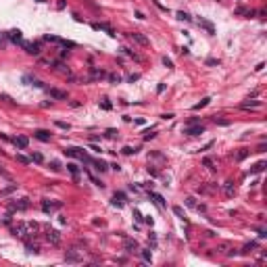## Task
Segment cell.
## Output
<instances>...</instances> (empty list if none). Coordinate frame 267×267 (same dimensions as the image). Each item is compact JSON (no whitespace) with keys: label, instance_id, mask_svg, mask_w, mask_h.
Masks as SVG:
<instances>
[{"label":"cell","instance_id":"6da1fadb","mask_svg":"<svg viewBox=\"0 0 267 267\" xmlns=\"http://www.w3.org/2000/svg\"><path fill=\"white\" fill-rule=\"evenodd\" d=\"M38 230V223L35 221H21L13 228V234L19 236V238H27V234H34Z\"/></svg>","mask_w":267,"mask_h":267},{"label":"cell","instance_id":"7a4b0ae2","mask_svg":"<svg viewBox=\"0 0 267 267\" xmlns=\"http://www.w3.org/2000/svg\"><path fill=\"white\" fill-rule=\"evenodd\" d=\"M63 207V202L61 200H42V211L44 213H52V211H57Z\"/></svg>","mask_w":267,"mask_h":267},{"label":"cell","instance_id":"3957f363","mask_svg":"<svg viewBox=\"0 0 267 267\" xmlns=\"http://www.w3.org/2000/svg\"><path fill=\"white\" fill-rule=\"evenodd\" d=\"M25 209H29V198H19L17 202L11 205V211H25Z\"/></svg>","mask_w":267,"mask_h":267},{"label":"cell","instance_id":"277c9868","mask_svg":"<svg viewBox=\"0 0 267 267\" xmlns=\"http://www.w3.org/2000/svg\"><path fill=\"white\" fill-rule=\"evenodd\" d=\"M129 38H132V40H134L136 44H140V46H148V44H150V42H148V38H146L144 34H138V32L129 34Z\"/></svg>","mask_w":267,"mask_h":267},{"label":"cell","instance_id":"5b68a950","mask_svg":"<svg viewBox=\"0 0 267 267\" xmlns=\"http://www.w3.org/2000/svg\"><path fill=\"white\" fill-rule=\"evenodd\" d=\"M21 46L25 48V52H27V54H34V57H38V54H40V46H38V44H32V42H21Z\"/></svg>","mask_w":267,"mask_h":267},{"label":"cell","instance_id":"8992f818","mask_svg":"<svg viewBox=\"0 0 267 267\" xmlns=\"http://www.w3.org/2000/svg\"><path fill=\"white\" fill-rule=\"evenodd\" d=\"M184 134H186V136H198V134H205V128H202V125H192V128L186 125V128H184Z\"/></svg>","mask_w":267,"mask_h":267},{"label":"cell","instance_id":"52a82bcc","mask_svg":"<svg viewBox=\"0 0 267 267\" xmlns=\"http://www.w3.org/2000/svg\"><path fill=\"white\" fill-rule=\"evenodd\" d=\"M46 240L50 244H58L61 242V232H58V230H48L46 232Z\"/></svg>","mask_w":267,"mask_h":267},{"label":"cell","instance_id":"ba28073f","mask_svg":"<svg viewBox=\"0 0 267 267\" xmlns=\"http://www.w3.org/2000/svg\"><path fill=\"white\" fill-rule=\"evenodd\" d=\"M92 29H105V32L111 35V38H115V35H117V34H115V29H113V27H111L109 23H92Z\"/></svg>","mask_w":267,"mask_h":267},{"label":"cell","instance_id":"9c48e42d","mask_svg":"<svg viewBox=\"0 0 267 267\" xmlns=\"http://www.w3.org/2000/svg\"><path fill=\"white\" fill-rule=\"evenodd\" d=\"M48 94H50V98H54V100H67V92L57 90V88H50V90H48Z\"/></svg>","mask_w":267,"mask_h":267},{"label":"cell","instance_id":"30bf717a","mask_svg":"<svg viewBox=\"0 0 267 267\" xmlns=\"http://www.w3.org/2000/svg\"><path fill=\"white\" fill-rule=\"evenodd\" d=\"M90 73H92V75L88 77V81H94V80H102V77L106 75L105 71H102V69H98V67H90Z\"/></svg>","mask_w":267,"mask_h":267},{"label":"cell","instance_id":"8fae6325","mask_svg":"<svg viewBox=\"0 0 267 267\" xmlns=\"http://www.w3.org/2000/svg\"><path fill=\"white\" fill-rule=\"evenodd\" d=\"M65 261H67V263H81L83 259H81V255H77L75 250H67V255H65Z\"/></svg>","mask_w":267,"mask_h":267},{"label":"cell","instance_id":"7c38bea8","mask_svg":"<svg viewBox=\"0 0 267 267\" xmlns=\"http://www.w3.org/2000/svg\"><path fill=\"white\" fill-rule=\"evenodd\" d=\"M6 38H9L11 42H15V44H21V42H23V40H21L23 35H21V32H19V29H11V32L6 34Z\"/></svg>","mask_w":267,"mask_h":267},{"label":"cell","instance_id":"4fadbf2b","mask_svg":"<svg viewBox=\"0 0 267 267\" xmlns=\"http://www.w3.org/2000/svg\"><path fill=\"white\" fill-rule=\"evenodd\" d=\"M50 132H46V129H35L34 132V138H38V140H42V142H50Z\"/></svg>","mask_w":267,"mask_h":267},{"label":"cell","instance_id":"5bb4252c","mask_svg":"<svg viewBox=\"0 0 267 267\" xmlns=\"http://www.w3.org/2000/svg\"><path fill=\"white\" fill-rule=\"evenodd\" d=\"M92 165H94V169H96V171H100V173L109 169V163H106V161H102V159H94V161H92Z\"/></svg>","mask_w":267,"mask_h":267},{"label":"cell","instance_id":"9a60e30c","mask_svg":"<svg viewBox=\"0 0 267 267\" xmlns=\"http://www.w3.org/2000/svg\"><path fill=\"white\" fill-rule=\"evenodd\" d=\"M13 142H15L17 148H27V144H29V140L25 136H17V138H13Z\"/></svg>","mask_w":267,"mask_h":267},{"label":"cell","instance_id":"2e32d148","mask_svg":"<svg viewBox=\"0 0 267 267\" xmlns=\"http://www.w3.org/2000/svg\"><path fill=\"white\" fill-rule=\"evenodd\" d=\"M123 202H125V192H115L113 205H115V207H123Z\"/></svg>","mask_w":267,"mask_h":267},{"label":"cell","instance_id":"e0dca14e","mask_svg":"<svg viewBox=\"0 0 267 267\" xmlns=\"http://www.w3.org/2000/svg\"><path fill=\"white\" fill-rule=\"evenodd\" d=\"M123 246H125V250H128V253H138V242H136V240H125V244H123Z\"/></svg>","mask_w":267,"mask_h":267},{"label":"cell","instance_id":"ac0fdd59","mask_svg":"<svg viewBox=\"0 0 267 267\" xmlns=\"http://www.w3.org/2000/svg\"><path fill=\"white\" fill-rule=\"evenodd\" d=\"M65 154L67 157H73V159H80V154H81V148H75V146H69V148H65Z\"/></svg>","mask_w":267,"mask_h":267},{"label":"cell","instance_id":"d6986e66","mask_svg":"<svg viewBox=\"0 0 267 267\" xmlns=\"http://www.w3.org/2000/svg\"><path fill=\"white\" fill-rule=\"evenodd\" d=\"M25 248H27V253H34V255L40 253V246L34 244V242H29V240H25Z\"/></svg>","mask_w":267,"mask_h":267},{"label":"cell","instance_id":"ffe728a7","mask_svg":"<svg viewBox=\"0 0 267 267\" xmlns=\"http://www.w3.org/2000/svg\"><path fill=\"white\" fill-rule=\"evenodd\" d=\"M54 69L61 71V73H67V75H69V67H67L63 61H54Z\"/></svg>","mask_w":267,"mask_h":267},{"label":"cell","instance_id":"44dd1931","mask_svg":"<svg viewBox=\"0 0 267 267\" xmlns=\"http://www.w3.org/2000/svg\"><path fill=\"white\" fill-rule=\"evenodd\" d=\"M209 102H211V96H207V98H202L200 102H196V105L192 106V111H200V109H205V106L209 105Z\"/></svg>","mask_w":267,"mask_h":267},{"label":"cell","instance_id":"7402d4cb","mask_svg":"<svg viewBox=\"0 0 267 267\" xmlns=\"http://www.w3.org/2000/svg\"><path fill=\"white\" fill-rule=\"evenodd\" d=\"M250 106H253V109L261 106V100H248V102H242V105H240V109H250Z\"/></svg>","mask_w":267,"mask_h":267},{"label":"cell","instance_id":"603a6c76","mask_svg":"<svg viewBox=\"0 0 267 267\" xmlns=\"http://www.w3.org/2000/svg\"><path fill=\"white\" fill-rule=\"evenodd\" d=\"M198 25H202V27H205L211 35L215 34V27H213V23H209V21H202V19H200V21H198Z\"/></svg>","mask_w":267,"mask_h":267},{"label":"cell","instance_id":"cb8c5ba5","mask_svg":"<svg viewBox=\"0 0 267 267\" xmlns=\"http://www.w3.org/2000/svg\"><path fill=\"white\" fill-rule=\"evenodd\" d=\"M150 198L157 202V205H161V207H165V198L161 196V194H157V192H150Z\"/></svg>","mask_w":267,"mask_h":267},{"label":"cell","instance_id":"d4e9b609","mask_svg":"<svg viewBox=\"0 0 267 267\" xmlns=\"http://www.w3.org/2000/svg\"><path fill=\"white\" fill-rule=\"evenodd\" d=\"M67 171H69L71 175H77L80 173V167H77L75 163H67Z\"/></svg>","mask_w":267,"mask_h":267},{"label":"cell","instance_id":"484cf974","mask_svg":"<svg viewBox=\"0 0 267 267\" xmlns=\"http://www.w3.org/2000/svg\"><path fill=\"white\" fill-rule=\"evenodd\" d=\"M175 15H177V19H182V21H192V17H190L186 11H177Z\"/></svg>","mask_w":267,"mask_h":267},{"label":"cell","instance_id":"4316f807","mask_svg":"<svg viewBox=\"0 0 267 267\" xmlns=\"http://www.w3.org/2000/svg\"><path fill=\"white\" fill-rule=\"evenodd\" d=\"M202 165H205L207 169H211V171H215V163H213V159H209V157L202 159Z\"/></svg>","mask_w":267,"mask_h":267},{"label":"cell","instance_id":"83f0119b","mask_svg":"<svg viewBox=\"0 0 267 267\" xmlns=\"http://www.w3.org/2000/svg\"><path fill=\"white\" fill-rule=\"evenodd\" d=\"M121 152H123V154H136V152H138V148H132V146H123V148H121Z\"/></svg>","mask_w":267,"mask_h":267},{"label":"cell","instance_id":"f1b7e54d","mask_svg":"<svg viewBox=\"0 0 267 267\" xmlns=\"http://www.w3.org/2000/svg\"><path fill=\"white\" fill-rule=\"evenodd\" d=\"M140 255H142V259H144L146 263H150V261H152V255H150V250H140Z\"/></svg>","mask_w":267,"mask_h":267},{"label":"cell","instance_id":"f546056e","mask_svg":"<svg viewBox=\"0 0 267 267\" xmlns=\"http://www.w3.org/2000/svg\"><path fill=\"white\" fill-rule=\"evenodd\" d=\"M17 161L23 163V165H29V163H32V159H29V157H25V154H17Z\"/></svg>","mask_w":267,"mask_h":267},{"label":"cell","instance_id":"4dcf8cb0","mask_svg":"<svg viewBox=\"0 0 267 267\" xmlns=\"http://www.w3.org/2000/svg\"><path fill=\"white\" fill-rule=\"evenodd\" d=\"M29 159H32V161H34V163H42V161H44V157H42L40 152H34V154L29 157Z\"/></svg>","mask_w":267,"mask_h":267},{"label":"cell","instance_id":"1f68e13d","mask_svg":"<svg viewBox=\"0 0 267 267\" xmlns=\"http://www.w3.org/2000/svg\"><path fill=\"white\" fill-rule=\"evenodd\" d=\"M109 81H111V83H119V81H121V75H117V73H111V75H109Z\"/></svg>","mask_w":267,"mask_h":267},{"label":"cell","instance_id":"d6a6232c","mask_svg":"<svg viewBox=\"0 0 267 267\" xmlns=\"http://www.w3.org/2000/svg\"><path fill=\"white\" fill-rule=\"evenodd\" d=\"M100 106H102L105 111H111V109H113V105H111V102H109L106 98H102V100H100Z\"/></svg>","mask_w":267,"mask_h":267},{"label":"cell","instance_id":"836d02e7","mask_svg":"<svg viewBox=\"0 0 267 267\" xmlns=\"http://www.w3.org/2000/svg\"><path fill=\"white\" fill-rule=\"evenodd\" d=\"M263 167H265V163L261 161V163H257V165L250 169V171H253V173H259V171H263Z\"/></svg>","mask_w":267,"mask_h":267},{"label":"cell","instance_id":"e575fe53","mask_svg":"<svg viewBox=\"0 0 267 267\" xmlns=\"http://www.w3.org/2000/svg\"><path fill=\"white\" fill-rule=\"evenodd\" d=\"M250 248H257V242H250V244H246L242 248V255H246V253H250Z\"/></svg>","mask_w":267,"mask_h":267},{"label":"cell","instance_id":"d590c367","mask_svg":"<svg viewBox=\"0 0 267 267\" xmlns=\"http://www.w3.org/2000/svg\"><path fill=\"white\" fill-rule=\"evenodd\" d=\"M163 65H165L167 69H173V61H171V58H167V57H163Z\"/></svg>","mask_w":267,"mask_h":267},{"label":"cell","instance_id":"8d00e7d4","mask_svg":"<svg viewBox=\"0 0 267 267\" xmlns=\"http://www.w3.org/2000/svg\"><path fill=\"white\" fill-rule=\"evenodd\" d=\"M54 125L61 128V129H71V125H69V123H65V121H54Z\"/></svg>","mask_w":267,"mask_h":267},{"label":"cell","instance_id":"74e56055","mask_svg":"<svg viewBox=\"0 0 267 267\" xmlns=\"http://www.w3.org/2000/svg\"><path fill=\"white\" fill-rule=\"evenodd\" d=\"M105 136H106V138H111V140H113V138H117L119 134H117V129H106V134H105Z\"/></svg>","mask_w":267,"mask_h":267},{"label":"cell","instance_id":"f35d334b","mask_svg":"<svg viewBox=\"0 0 267 267\" xmlns=\"http://www.w3.org/2000/svg\"><path fill=\"white\" fill-rule=\"evenodd\" d=\"M173 213L180 217V219H184V217H186V215H184V211H182V207H173Z\"/></svg>","mask_w":267,"mask_h":267},{"label":"cell","instance_id":"ab89813d","mask_svg":"<svg viewBox=\"0 0 267 267\" xmlns=\"http://www.w3.org/2000/svg\"><path fill=\"white\" fill-rule=\"evenodd\" d=\"M225 194H228V196H232V194H234V186H232V182H228V184H225Z\"/></svg>","mask_w":267,"mask_h":267},{"label":"cell","instance_id":"60d3db41","mask_svg":"<svg viewBox=\"0 0 267 267\" xmlns=\"http://www.w3.org/2000/svg\"><path fill=\"white\" fill-rule=\"evenodd\" d=\"M0 100H4V102H9V105H13V102H15L9 94H0Z\"/></svg>","mask_w":267,"mask_h":267},{"label":"cell","instance_id":"b9f144b4","mask_svg":"<svg viewBox=\"0 0 267 267\" xmlns=\"http://www.w3.org/2000/svg\"><path fill=\"white\" fill-rule=\"evenodd\" d=\"M50 169H52V171H61V163L52 161V163H50Z\"/></svg>","mask_w":267,"mask_h":267},{"label":"cell","instance_id":"7bdbcfd3","mask_svg":"<svg viewBox=\"0 0 267 267\" xmlns=\"http://www.w3.org/2000/svg\"><path fill=\"white\" fill-rule=\"evenodd\" d=\"M207 65H209V67H215V65H219V61H217V58H207Z\"/></svg>","mask_w":267,"mask_h":267},{"label":"cell","instance_id":"ee69618b","mask_svg":"<svg viewBox=\"0 0 267 267\" xmlns=\"http://www.w3.org/2000/svg\"><path fill=\"white\" fill-rule=\"evenodd\" d=\"M248 157V150H240L238 152V161H242V159H246Z\"/></svg>","mask_w":267,"mask_h":267},{"label":"cell","instance_id":"f6af8a7d","mask_svg":"<svg viewBox=\"0 0 267 267\" xmlns=\"http://www.w3.org/2000/svg\"><path fill=\"white\" fill-rule=\"evenodd\" d=\"M152 4H154L157 9H161V11H167V6H163V4L159 2V0H152Z\"/></svg>","mask_w":267,"mask_h":267},{"label":"cell","instance_id":"bcb514c9","mask_svg":"<svg viewBox=\"0 0 267 267\" xmlns=\"http://www.w3.org/2000/svg\"><path fill=\"white\" fill-rule=\"evenodd\" d=\"M215 123H219V125H230L228 119H217V117H215Z\"/></svg>","mask_w":267,"mask_h":267},{"label":"cell","instance_id":"7dc6e473","mask_svg":"<svg viewBox=\"0 0 267 267\" xmlns=\"http://www.w3.org/2000/svg\"><path fill=\"white\" fill-rule=\"evenodd\" d=\"M154 136H157L154 132H146V136H144V140H152V138H154Z\"/></svg>","mask_w":267,"mask_h":267},{"label":"cell","instance_id":"c3c4849f","mask_svg":"<svg viewBox=\"0 0 267 267\" xmlns=\"http://www.w3.org/2000/svg\"><path fill=\"white\" fill-rule=\"evenodd\" d=\"M186 205H188V207H196V202H194V198H186Z\"/></svg>","mask_w":267,"mask_h":267},{"label":"cell","instance_id":"681fc988","mask_svg":"<svg viewBox=\"0 0 267 267\" xmlns=\"http://www.w3.org/2000/svg\"><path fill=\"white\" fill-rule=\"evenodd\" d=\"M128 80H129V81H132V83H134V81H136V80H140V75H138V73H134V75H129Z\"/></svg>","mask_w":267,"mask_h":267},{"label":"cell","instance_id":"f907efd6","mask_svg":"<svg viewBox=\"0 0 267 267\" xmlns=\"http://www.w3.org/2000/svg\"><path fill=\"white\" fill-rule=\"evenodd\" d=\"M161 119H165V121H167V119H173V113H165V115H161Z\"/></svg>","mask_w":267,"mask_h":267},{"label":"cell","instance_id":"816d5d0a","mask_svg":"<svg viewBox=\"0 0 267 267\" xmlns=\"http://www.w3.org/2000/svg\"><path fill=\"white\" fill-rule=\"evenodd\" d=\"M244 13H246L244 6H238V9H236V15H244Z\"/></svg>","mask_w":267,"mask_h":267},{"label":"cell","instance_id":"f5cc1de1","mask_svg":"<svg viewBox=\"0 0 267 267\" xmlns=\"http://www.w3.org/2000/svg\"><path fill=\"white\" fill-rule=\"evenodd\" d=\"M136 123H138V125H144V123H146V119H142V117H138V119H136Z\"/></svg>","mask_w":267,"mask_h":267},{"label":"cell","instance_id":"db71d44e","mask_svg":"<svg viewBox=\"0 0 267 267\" xmlns=\"http://www.w3.org/2000/svg\"><path fill=\"white\" fill-rule=\"evenodd\" d=\"M134 217H136L138 221H142V215H140V211H134Z\"/></svg>","mask_w":267,"mask_h":267},{"label":"cell","instance_id":"11a10c76","mask_svg":"<svg viewBox=\"0 0 267 267\" xmlns=\"http://www.w3.org/2000/svg\"><path fill=\"white\" fill-rule=\"evenodd\" d=\"M35 2H46V0H35Z\"/></svg>","mask_w":267,"mask_h":267},{"label":"cell","instance_id":"9f6ffc18","mask_svg":"<svg viewBox=\"0 0 267 267\" xmlns=\"http://www.w3.org/2000/svg\"><path fill=\"white\" fill-rule=\"evenodd\" d=\"M0 152H2V150H0Z\"/></svg>","mask_w":267,"mask_h":267}]
</instances>
